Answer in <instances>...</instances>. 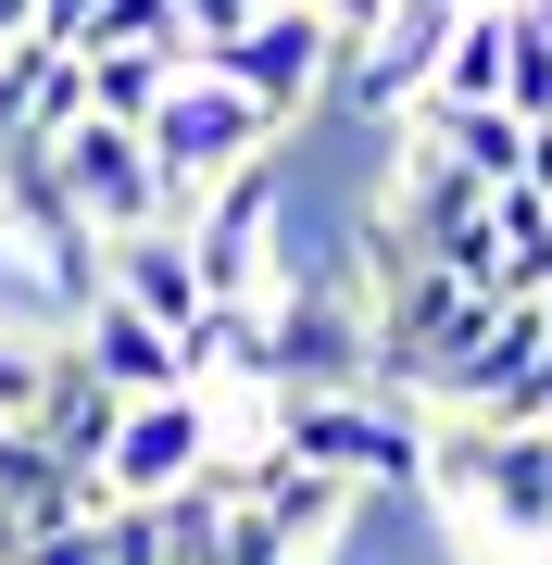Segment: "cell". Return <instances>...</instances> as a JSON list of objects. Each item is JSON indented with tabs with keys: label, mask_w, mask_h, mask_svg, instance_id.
<instances>
[{
	"label": "cell",
	"mask_w": 552,
	"mask_h": 565,
	"mask_svg": "<svg viewBox=\"0 0 552 565\" xmlns=\"http://www.w3.org/2000/svg\"><path fill=\"white\" fill-rule=\"evenodd\" d=\"M427 515L452 527L465 565H552V427H477L427 415V465H414Z\"/></svg>",
	"instance_id": "obj_1"
},
{
	"label": "cell",
	"mask_w": 552,
	"mask_h": 565,
	"mask_svg": "<svg viewBox=\"0 0 552 565\" xmlns=\"http://www.w3.org/2000/svg\"><path fill=\"white\" fill-rule=\"evenodd\" d=\"M277 452H302L339 490H414L427 415L389 403V390H277Z\"/></svg>",
	"instance_id": "obj_2"
},
{
	"label": "cell",
	"mask_w": 552,
	"mask_h": 565,
	"mask_svg": "<svg viewBox=\"0 0 552 565\" xmlns=\"http://www.w3.org/2000/svg\"><path fill=\"white\" fill-rule=\"evenodd\" d=\"M264 390H377V327H365V277H277L264 302Z\"/></svg>",
	"instance_id": "obj_3"
},
{
	"label": "cell",
	"mask_w": 552,
	"mask_h": 565,
	"mask_svg": "<svg viewBox=\"0 0 552 565\" xmlns=\"http://www.w3.org/2000/svg\"><path fill=\"white\" fill-rule=\"evenodd\" d=\"M414 415H477V427H552V327L540 302H490L465 352L414 390Z\"/></svg>",
	"instance_id": "obj_4"
},
{
	"label": "cell",
	"mask_w": 552,
	"mask_h": 565,
	"mask_svg": "<svg viewBox=\"0 0 552 565\" xmlns=\"http://www.w3.org/2000/svg\"><path fill=\"white\" fill-rule=\"evenodd\" d=\"M139 139H151V163H164V189H176V214H188L214 177L264 163V151L289 139V126H277L264 102H251V88H226V76H176L164 102H151V126H139Z\"/></svg>",
	"instance_id": "obj_5"
},
{
	"label": "cell",
	"mask_w": 552,
	"mask_h": 565,
	"mask_svg": "<svg viewBox=\"0 0 552 565\" xmlns=\"http://www.w3.org/2000/svg\"><path fill=\"white\" fill-rule=\"evenodd\" d=\"M51 177H63V202H76L88 239H139V226H176V189H164V163H151L139 126H113V114H76L51 139Z\"/></svg>",
	"instance_id": "obj_6"
},
{
	"label": "cell",
	"mask_w": 552,
	"mask_h": 565,
	"mask_svg": "<svg viewBox=\"0 0 552 565\" xmlns=\"http://www.w3.org/2000/svg\"><path fill=\"white\" fill-rule=\"evenodd\" d=\"M202 76H226V88H251V102H264L277 126H302L314 102H339V76H351V51L327 39V25L302 13V0H277V13H251L239 39H226Z\"/></svg>",
	"instance_id": "obj_7"
},
{
	"label": "cell",
	"mask_w": 552,
	"mask_h": 565,
	"mask_svg": "<svg viewBox=\"0 0 552 565\" xmlns=\"http://www.w3.org/2000/svg\"><path fill=\"white\" fill-rule=\"evenodd\" d=\"M188 478H214V403L164 390V403H126L113 452H101V503H176Z\"/></svg>",
	"instance_id": "obj_8"
},
{
	"label": "cell",
	"mask_w": 552,
	"mask_h": 565,
	"mask_svg": "<svg viewBox=\"0 0 552 565\" xmlns=\"http://www.w3.org/2000/svg\"><path fill=\"white\" fill-rule=\"evenodd\" d=\"M76 352H88V377L113 390V403H164V390H188V352H176V327H151L139 302H88L76 315Z\"/></svg>",
	"instance_id": "obj_9"
},
{
	"label": "cell",
	"mask_w": 552,
	"mask_h": 565,
	"mask_svg": "<svg viewBox=\"0 0 552 565\" xmlns=\"http://www.w3.org/2000/svg\"><path fill=\"white\" fill-rule=\"evenodd\" d=\"M101 289L113 302H139L151 327H188L214 302L202 289V252H188V226H139V239H101Z\"/></svg>",
	"instance_id": "obj_10"
},
{
	"label": "cell",
	"mask_w": 552,
	"mask_h": 565,
	"mask_svg": "<svg viewBox=\"0 0 552 565\" xmlns=\"http://www.w3.org/2000/svg\"><path fill=\"white\" fill-rule=\"evenodd\" d=\"M113 415H126V403H113L101 377H88V352L63 340V352H51V390H39V415H25V427H39V440H51L63 465H76V478H101V452H113Z\"/></svg>",
	"instance_id": "obj_11"
},
{
	"label": "cell",
	"mask_w": 552,
	"mask_h": 565,
	"mask_svg": "<svg viewBox=\"0 0 552 565\" xmlns=\"http://www.w3.org/2000/svg\"><path fill=\"white\" fill-rule=\"evenodd\" d=\"M502 63H515V0H477V13L452 25V51H440V76H427V102H502Z\"/></svg>",
	"instance_id": "obj_12"
},
{
	"label": "cell",
	"mask_w": 552,
	"mask_h": 565,
	"mask_svg": "<svg viewBox=\"0 0 552 565\" xmlns=\"http://www.w3.org/2000/svg\"><path fill=\"white\" fill-rule=\"evenodd\" d=\"M76 63H88V114H113V126H151V102L176 76H202V63H164V51H76Z\"/></svg>",
	"instance_id": "obj_13"
},
{
	"label": "cell",
	"mask_w": 552,
	"mask_h": 565,
	"mask_svg": "<svg viewBox=\"0 0 552 565\" xmlns=\"http://www.w3.org/2000/svg\"><path fill=\"white\" fill-rule=\"evenodd\" d=\"M76 51H164V63H188V25H176V0H101Z\"/></svg>",
	"instance_id": "obj_14"
},
{
	"label": "cell",
	"mask_w": 552,
	"mask_h": 565,
	"mask_svg": "<svg viewBox=\"0 0 552 565\" xmlns=\"http://www.w3.org/2000/svg\"><path fill=\"white\" fill-rule=\"evenodd\" d=\"M51 352H63V340H25V327H0V427H25V415H39Z\"/></svg>",
	"instance_id": "obj_15"
},
{
	"label": "cell",
	"mask_w": 552,
	"mask_h": 565,
	"mask_svg": "<svg viewBox=\"0 0 552 565\" xmlns=\"http://www.w3.org/2000/svg\"><path fill=\"white\" fill-rule=\"evenodd\" d=\"M214 565H314V553L289 541L277 515H251V503H226V527H214Z\"/></svg>",
	"instance_id": "obj_16"
},
{
	"label": "cell",
	"mask_w": 552,
	"mask_h": 565,
	"mask_svg": "<svg viewBox=\"0 0 552 565\" xmlns=\"http://www.w3.org/2000/svg\"><path fill=\"white\" fill-rule=\"evenodd\" d=\"M101 553H113V565H176V553H164V515H151V503H101Z\"/></svg>",
	"instance_id": "obj_17"
},
{
	"label": "cell",
	"mask_w": 552,
	"mask_h": 565,
	"mask_svg": "<svg viewBox=\"0 0 552 565\" xmlns=\"http://www.w3.org/2000/svg\"><path fill=\"white\" fill-rule=\"evenodd\" d=\"M302 13H314V25H327V39H339V51H365V39H377V25H389V13H402V0H302Z\"/></svg>",
	"instance_id": "obj_18"
},
{
	"label": "cell",
	"mask_w": 552,
	"mask_h": 565,
	"mask_svg": "<svg viewBox=\"0 0 552 565\" xmlns=\"http://www.w3.org/2000/svg\"><path fill=\"white\" fill-rule=\"evenodd\" d=\"M25 565H113V553H101V515H76V527H39V541H25Z\"/></svg>",
	"instance_id": "obj_19"
},
{
	"label": "cell",
	"mask_w": 552,
	"mask_h": 565,
	"mask_svg": "<svg viewBox=\"0 0 552 565\" xmlns=\"http://www.w3.org/2000/svg\"><path fill=\"white\" fill-rule=\"evenodd\" d=\"M515 189H540V202H552V126H528V163H515Z\"/></svg>",
	"instance_id": "obj_20"
},
{
	"label": "cell",
	"mask_w": 552,
	"mask_h": 565,
	"mask_svg": "<svg viewBox=\"0 0 552 565\" xmlns=\"http://www.w3.org/2000/svg\"><path fill=\"white\" fill-rule=\"evenodd\" d=\"M13 39H39V0H0V51Z\"/></svg>",
	"instance_id": "obj_21"
},
{
	"label": "cell",
	"mask_w": 552,
	"mask_h": 565,
	"mask_svg": "<svg viewBox=\"0 0 552 565\" xmlns=\"http://www.w3.org/2000/svg\"><path fill=\"white\" fill-rule=\"evenodd\" d=\"M540 327H552V289H540Z\"/></svg>",
	"instance_id": "obj_22"
},
{
	"label": "cell",
	"mask_w": 552,
	"mask_h": 565,
	"mask_svg": "<svg viewBox=\"0 0 552 565\" xmlns=\"http://www.w3.org/2000/svg\"><path fill=\"white\" fill-rule=\"evenodd\" d=\"M251 13H277V0H251Z\"/></svg>",
	"instance_id": "obj_23"
},
{
	"label": "cell",
	"mask_w": 552,
	"mask_h": 565,
	"mask_svg": "<svg viewBox=\"0 0 552 565\" xmlns=\"http://www.w3.org/2000/svg\"><path fill=\"white\" fill-rule=\"evenodd\" d=\"M452 13H477V0H452Z\"/></svg>",
	"instance_id": "obj_24"
}]
</instances>
